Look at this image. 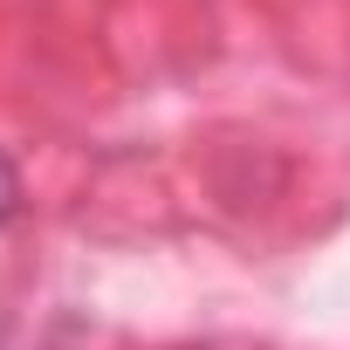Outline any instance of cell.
I'll return each mask as SVG.
<instances>
[{"mask_svg": "<svg viewBox=\"0 0 350 350\" xmlns=\"http://www.w3.org/2000/svg\"><path fill=\"white\" fill-rule=\"evenodd\" d=\"M14 213H21V172H14L8 151H0V227H8Z\"/></svg>", "mask_w": 350, "mask_h": 350, "instance_id": "1", "label": "cell"}]
</instances>
